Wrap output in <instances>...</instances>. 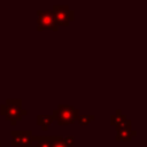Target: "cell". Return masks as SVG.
Wrapping results in <instances>:
<instances>
[{"label": "cell", "instance_id": "obj_10", "mask_svg": "<svg viewBox=\"0 0 147 147\" xmlns=\"http://www.w3.org/2000/svg\"><path fill=\"white\" fill-rule=\"evenodd\" d=\"M52 147H67L64 144V137L62 136H52L51 138Z\"/></svg>", "mask_w": 147, "mask_h": 147}, {"label": "cell", "instance_id": "obj_12", "mask_svg": "<svg viewBox=\"0 0 147 147\" xmlns=\"http://www.w3.org/2000/svg\"><path fill=\"white\" fill-rule=\"evenodd\" d=\"M0 147H1V141H0Z\"/></svg>", "mask_w": 147, "mask_h": 147}, {"label": "cell", "instance_id": "obj_7", "mask_svg": "<svg viewBox=\"0 0 147 147\" xmlns=\"http://www.w3.org/2000/svg\"><path fill=\"white\" fill-rule=\"evenodd\" d=\"M53 117L52 115H38L37 116V124L41 127V130L47 131L51 124L53 123Z\"/></svg>", "mask_w": 147, "mask_h": 147}, {"label": "cell", "instance_id": "obj_1", "mask_svg": "<svg viewBox=\"0 0 147 147\" xmlns=\"http://www.w3.org/2000/svg\"><path fill=\"white\" fill-rule=\"evenodd\" d=\"M0 114L3 115L13 126H15L18 121H21L22 116L28 114V111L22 108L21 99H7L6 103L0 105Z\"/></svg>", "mask_w": 147, "mask_h": 147}, {"label": "cell", "instance_id": "obj_9", "mask_svg": "<svg viewBox=\"0 0 147 147\" xmlns=\"http://www.w3.org/2000/svg\"><path fill=\"white\" fill-rule=\"evenodd\" d=\"M94 118H95L94 115H78L77 118H76V121H78L82 126H86V125H88Z\"/></svg>", "mask_w": 147, "mask_h": 147}, {"label": "cell", "instance_id": "obj_8", "mask_svg": "<svg viewBox=\"0 0 147 147\" xmlns=\"http://www.w3.org/2000/svg\"><path fill=\"white\" fill-rule=\"evenodd\" d=\"M126 121H127L126 116L123 115L119 109H117V110L115 111V114L110 116V124H111L113 126H115V127L118 126V125H121V124H123V123H125Z\"/></svg>", "mask_w": 147, "mask_h": 147}, {"label": "cell", "instance_id": "obj_6", "mask_svg": "<svg viewBox=\"0 0 147 147\" xmlns=\"http://www.w3.org/2000/svg\"><path fill=\"white\" fill-rule=\"evenodd\" d=\"M132 122L131 121H126L125 123L116 126V141H130L132 139V137H134L137 134V132L131 127Z\"/></svg>", "mask_w": 147, "mask_h": 147}, {"label": "cell", "instance_id": "obj_2", "mask_svg": "<svg viewBox=\"0 0 147 147\" xmlns=\"http://www.w3.org/2000/svg\"><path fill=\"white\" fill-rule=\"evenodd\" d=\"M78 115H79V110L76 109L74 106L62 105V103H60L57 108L54 109L52 113L53 121H56L60 126L74 124Z\"/></svg>", "mask_w": 147, "mask_h": 147}, {"label": "cell", "instance_id": "obj_11", "mask_svg": "<svg viewBox=\"0 0 147 147\" xmlns=\"http://www.w3.org/2000/svg\"><path fill=\"white\" fill-rule=\"evenodd\" d=\"M64 144L67 145V147H75V137L74 136L64 137Z\"/></svg>", "mask_w": 147, "mask_h": 147}, {"label": "cell", "instance_id": "obj_3", "mask_svg": "<svg viewBox=\"0 0 147 147\" xmlns=\"http://www.w3.org/2000/svg\"><path fill=\"white\" fill-rule=\"evenodd\" d=\"M52 11L57 26H68L69 23L75 20V11L71 10L68 5H54Z\"/></svg>", "mask_w": 147, "mask_h": 147}, {"label": "cell", "instance_id": "obj_4", "mask_svg": "<svg viewBox=\"0 0 147 147\" xmlns=\"http://www.w3.org/2000/svg\"><path fill=\"white\" fill-rule=\"evenodd\" d=\"M46 29H49L55 32L59 30L53 11L52 10H38L37 11V30L42 31Z\"/></svg>", "mask_w": 147, "mask_h": 147}, {"label": "cell", "instance_id": "obj_5", "mask_svg": "<svg viewBox=\"0 0 147 147\" xmlns=\"http://www.w3.org/2000/svg\"><path fill=\"white\" fill-rule=\"evenodd\" d=\"M11 146L14 147H31L32 146V131L25 130V131H18V130H11Z\"/></svg>", "mask_w": 147, "mask_h": 147}]
</instances>
